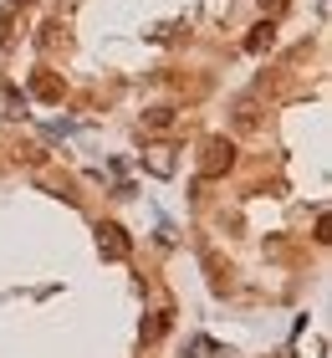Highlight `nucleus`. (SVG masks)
<instances>
[{"label": "nucleus", "instance_id": "obj_1", "mask_svg": "<svg viewBox=\"0 0 332 358\" xmlns=\"http://www.w3.org/2000/svg\"><path fill=\"white\" fill-rule=\"evenodd\" d=\"M230 164H236V143H230V138H205V154H199V174H205V179H220Z\"/></svg>", "mask_w": 332, "mask_h": 358}, {"label": "nucleus", "instance_id": "obj_2", "mask_svg": "<svg viewBox=\"0 0 332 358\" xmlns=\"http://www.w3.org/2000/svg\"><path fill=\"white\" fill-rule=\"evenodd\" d=\"M97 246H103V256H108V262H123V256H128V231L108 220L103 231H97Z\"/></svg>", "mask_w": 332, "mask_h": 358}, {"label": "nucleus", "instance_id": "obj_3", "mask_svg": "<svg viewBox=\"0 0 332 358\" xmlns=\"http://www.w3.org/2000/svg\"><path fill=\"white\" fill-rule=\"evenodd\" d=\"M148 169H154L159 179L174 174V149H169V143H154V149H148Z\"/></svg>", "mask_w": 332, "mask_h": 358}, {"label": "nucleus", "instance_id": "obj_4", "mask_svg": "<svg viewBox=\"0 0 332 358\" xmlns=\"http://www.w3.org/2000/svg\"><path fill=\"white\" fill-rule=\"evenodd\" d=\"M31 92H36L41 103H57V97H62V83H57L52 72H36V77H31Z\"/></svg>", "mask_w": 332, "mask_h": 358}, {"label": "nucleus", "instance_id": "obj_5", "mask_svg": "<svg viewBox=\"0 0 332 358\" xmlns=\"http://www.w3.org/2000/svg\"><path fill=\"white\" fill-rule=\"evenodd\" d=\"M271 41H276V26H271V21H261V26L251 31V36H245V46H251V52H266Z\"/></svg>", "mask_w": 332, "mask_h": 358}, {"label": "nucleus", "instance_id": "obj_6", "mask_svg": "<svg viewBox=\"0 0 332 358\" xmlns=\"http://www.w3.org/2000/svg\"><path fill=\"white\" fill-rule=\"evenodd\" d=\"M143 128H148V134H169V128H174V113H169V108H154V113L143 118Z\"/></svg>", "mask_w": 332, "mask_h": 358}, {"label": "nucleus", "instance_id": "obj_7", "mask_svg": "<svg viewBox=\"0 0 332 358\" xmlns=\"http://www.w3.org/2000/svg\"><path fill=\"white\" fill-rule=\"evenodd\" d=\"M164 328H169V317H154V322H148V328H143V338H148V343H154V338H164Z\"/></svg>", "mask_w": 332, "mask_h": 358}, {"label": "nucleus", "instance_id": "obj_8", "mask_svg": "<svg viewBox=\"0 0 332 358\" xmlns=\"http://www.w3.org/2000/svg\"><path fill=\"white\" fill-rule=\"evenodd\" d=\"M261 10L266 15H281V10H287V0H261Z\"/></svg>", "mask_w": 332, "mask_h": 358}]
</instances>
